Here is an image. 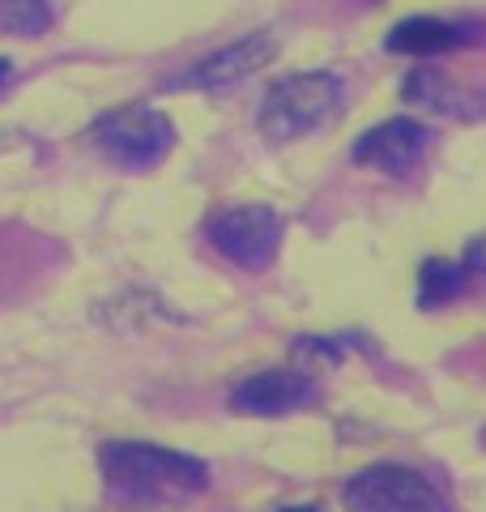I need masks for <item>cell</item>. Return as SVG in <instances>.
<instances>
[{
    "mask_svg": "<svg viewBox=\"0 0 486 512\" xmlns=\"http://www.w3.org/2000/svg\"><path fill=\"white\" fill-rule=\"evenodd\" d=\"M465 269H469V274H482V278H486V235L469 244V252H465Z\"/></svg>",
    "mask_w": 486,
    "mask_h": 512,
    "instance_id": "obj_13",
    "label": "cell"
},
{
    "mask_svg": "<svg viewBox=\"0 0 486 512\" xmlns=\"http://www.w3.org/2000/svg\"><path fill=\"white\" fill-rule=\"evenodd\" d=\"M47 26H52L47 0H0V30L9 35H43Z\"/></svg>",
    "mask_w": 486,
    "mask_h": 512,
    "instance_id": "obj_12",
    "label": "cell"
},
{
    "mask_svg": "<svg viewBox=\"0 0 486 512\" xmlns=\"http://www.w3.org/2000/svg\"><path fill=\"white\" fill-rule=\"evenodd\" d=\"M273 60V35H252V39H239L222 52L205 56L197 69L184 77V86L192 90H226V86H239L243 77L261 73L265 64Z\"/></svg>",
    "mask_w": 486,
    "mask_h": 512,
    "instance_id": "obj_8",
    "label": "cell"
},
{
    "mask_svg": "<svg viewBox=\"0 0 486 512\" xmlns=\"http://www.w3.org/2000/svg\"><path fill=\"white\" fill-rule=\"evenodd\" d=\"M90 141L99 146L103 154H111L120 167H154L171 154L175 146V128L162 111L145 107V103H128L99 116L90 124Z\"/></svg>",
    "mask_w": 486,
    "mask_h": 512,
    "instance_id": "obj_4",
    "label": "cell"
},
{
    "mask_svg": "<svg viewBox=\"0 0 486 512\" xmlns=\"http://www.w3.org/2000/svg\"><path fill=\"white\" fill-rule=\"evenodd\" d=\"M342 111L337 73H290L273 82L261 103V133L269 141H295L329 124Z\"/></svg>",
    "mask_w": 486,
    "mask_h": 512,
    "instance_id": "obj_2",
    "label": "cell"
},
{
    "mask_svg": "<svg viewBox=\"0 0 486 512\" xmlns=\"http://www.w3.org/2000/svg\"><path fill=\"white\" fill-rule=\"evenodd\" d=\"M99 470L107 500L124 512H175L209 487L201 457L175 453L145 440H111L99 448Z\"/></svg>",
    "mask_w": 486,
    "mask_h": 512,
    "instance_id": "obj_1",
    "label": "cell"
},
{
    "mask_svg": "<svg viewBox=\"0 0 486 512\" xmlns=\"http://www.w3.org/2000/svg\"><path fill=\"white\" fill-rule=\"evenodd\" d=\"M9 73H13V64H9V60H0V86L9 82Z\"/></svg>",
    "mask_w": 486,
    "mask_h": 512,
    "instance_id": "obj_15",
    "label": "cell"
},
{
    "mask_svg": "<svg viewBox=\"0 0 486 512\" xmlns=\"http://www.w3.org/2000/svg\"><path fill=\"white\" fill-rule=\"evenodd\" d=\"M342 495L350 512H452L448 495L423 470L397 461H376L359 470Z\"/></svg>",
    "mask_w": 486,
    "mask_h": 512,
    "instance_id": "obj_3",
    "label": "cell"
},
{
    "mask_svg": "<svg viewBox=\"0 0 486 512\" xmlns=\"http://www.w3.org/2000/svg\"><path fill=\"white\" fill-rule=\"evenodd\" d=\"M465 39H474L469 26H457L448 18H431V13H414V18H401L393 30L384 35V47L397 56H418V60H431V56H444L452 47H461Z\"/></svg>",
    "mask_w": 486,
    "mask_h": 512,
    "instance_id": "obj_9",
    "label": "cell"
},
{
    "mask_svg": "<svg viewBox=\"0 0 486 512\" xmlns=\"http://www.w3.org/2000/svg\"><path fill=\"white\" fill-rule=\"evenodd\" d=\"M205 235L226 261H235L243 269H269L282 248L286 227L278 210H269V205H235V210L209 218Z\"/></svg>",
    "mask_w": 486,
    "mask_h": 512,
    "instance_id": "obj_5",
    "label": "cell"
},
{
    "mask_svg": "<svg viewBox=\"0 0 486 512\" xmlns=\"http://www.w3.org/2000/svg\"><path fill=\"white\" fill-rule=\"evenodd\" d=\"M316 402V384L299 376V372H261L252 380L235 384L231 393V406L239 414H256V419H273V414H290V410H303Z\"/></svg>",
    "mask_w": 486,
    "mask_h": 512,
    "instance_id": "obj_7",
    "label": "cell"
},
{
    "mask_svg": "<svg viewBox=\"0 0 486 512\" xmlns=\"http://www.w3.org/2000/svg\"><path fill=\"white\" fill-rule=\"evenodd\" d=\"M427 146H431V128L423 120H384L354 141L350 158L363 167L393 175V180H405V175L423 163Z\"/></svg>",
    "mask_w": 486,
    "mask_h": 512,
    "instance_id": "obj_6",
    "label": "cell"
},
{
    "mask_svg": "<svg viewBox=\"0 0 486 512\" xmlns=\"http://www.w3.org/2000/svg\"><path fill=\"white\" fill-rule=\"evenodd\" d=\"M278 512H324V508H316V504H295V508H278Z\"/></svg>",
    "mask_w": 486,
    "mask_h": 512,
    "instance_id": "obj_14",
    "label": "cell"
},
{
    "mask_svg": "<svg viewBox=\"0 0 486 512\" xmlns=\"http://www.w3.org/2000/svg\"><path fill=\"white\" fill-rule=\"evenodd\" d=\"M405 99L418 103V107H427V111H444V116H478V111H482V107L469 103V94L452 82L448 73L427 69V64L405 77Z\"/></svg>",
    "mask_w": 486,
    "mask_h": 512,
    "instance_id": "obj_10",
    "label": "cell"
},
{
    "mask_svg": "<svg viewBox=\"0 0 486 512\" xmlns=\"http://www.w3.org/2000/svg\"><path fill=\"white\" fill-rule=\"evenodd\" d=\"M469 282V269L457 261H444V256H427L423 269H418V308H448L452 299H461Z\"/></svg>",
    "mask_w": 486,
    "mask_h": 512,
    "instance_id": "obj_11",
    "label": "cell"
}]
</instances>
